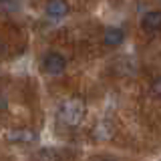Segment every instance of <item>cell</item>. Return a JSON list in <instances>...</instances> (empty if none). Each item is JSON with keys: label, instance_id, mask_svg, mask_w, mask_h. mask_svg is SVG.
Segmentation results:
<instances>
[{"label": "cell", "instance_id": "cell-4", "mask_svg": "<svg viewBox=\"0 0 161 161\" xmlns=\"http://www.w3.org/2000/svg\"><path fill=\"white\" fill-rule=\"evenodd\" d=\"M141 28H143V32H159L161 30V8H153V10H147V12H143V16L139 20Z\"/></svg>", "mask_w": 161, "mask_h": 161}, {"label": "cell", "instance_id": "cell-2", "mask_svg": "<svg viewBox=\"0 0 161 161\" xmlns=\"http://www.w3.org/2000/svg\"><path fill=\"white\" fill-rule=\"evenodd\" d=\"M40 67H42V70L47 75H50V77H58V75H63L64 70H67L69 60H67V57H64L63 53H58V50H48V53L42 57Z\"/></svg>", "mask_w": 161, "mask_h": 161}, {"label": "cell", "instance_id": "cell-7", "mask_svg": "<svg viewBox=\"0 0 161 161\" xmlns=\"http://www.w3.org/2000/svg\"><path fill=\"white\" fill-rule=\"evenodd\" d=\"M153 93L157 95V97H161V77L155 79V83H153Z\"/></svg>", "mask_w": 161, "mask_h": 161}, {"label": "cell", "instance_id": "cell-8", "mask_svg": "<svg viewBox=\"0 0 161 161\" xmlns=\"http://www.w3.org/2000/svg\"><path fill=\"white\" fill-rule=\"evenodd\" d=\"M6 109H8V99L4 95H0V113H4Z\"/></svg>", "mask_w": 161, "mask_h": 161}, {"label": "cell", "instance_id": "cell-9", "mask_svg": "<svg viewBox=\"0 0 161 161\" xmlns=\"http://www.w3.org/2000/svg\"><path fill=\"white\" fill-rule=\"evenodd\" d=\"M105 161H117V159H105Z\"/></svg>", "mask_w": 161, "mask_h": 161}, {"label": "cell", "instance_id": "cell-10", "mask_svg": "<svg viewBox=\"0 0 161 161\" xmlns=\"http://www.w3.org/2000/svg\"><path fill=\"white\" fill-rule=\"evenodd\" d=\"M159 4H161V0H159Z\"/></svg>", "mask_w": 161, "mask_h": 161}, {"label": "cell", "instance_id": "cell-5", "mask_svg": "<svg viewBox=\"0 0 161 161\" xmlns=\"http://www.w3.org/2000/svg\"><path fill=\"white\" fill-rule=\"evenodd\" d=\"M125 36L127 34H125V30L121 26H107L103 32V44L109 48H117L125 42Z\"/></svg>", "mask_w": 161, "mask_h": 161}, {"label": "cell", "instance_id": "cell-6", "mask_svg": "<svg viewBox=\"0 0 161 161\" xmlns=\"http://www.w3.org/2000/svg\"><path fill=\"white\" fill-rule=\"evenodd\" d=\"M6 137H8V141H12V143H32V141L36 139V135L30 129H10Z\"/></svg>", "mask_w": 161, "mask_h": 161}, {"label": "cell", "instance_id": "cell-1", "mask_svg": "<svg viewBox=\"0 0 161 161\" xmlns=\"http://www.w3.org/2000/svg\"><path fill=\"white\" fill-rule=\"evenodd\" d=\"M83 115H85V103L80 99H69L58 109V117L67 125H79Z\"/></svg>", "mask_w": 161, "mask_h": 161}, {"label": "cell", "instance_id": "cell-3", "mask_svg": "<svg viewBox=\"0 0 161 161\" xmlns=\"http://www.w3.org/2000/svg\"><path fill=\"white\" fill-rule=\"evenodd\" d=\"M70 6L67 0H47L44 4V14L48 20H63L64 16H69Z\"/></svg>", "mask_w": 161, "mask_h": 161}]
</instances>
